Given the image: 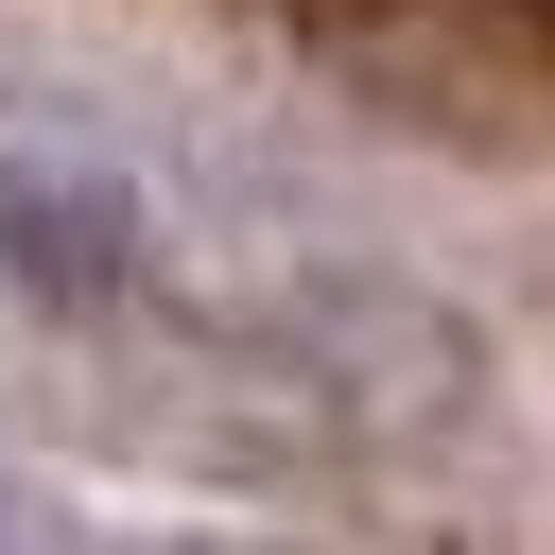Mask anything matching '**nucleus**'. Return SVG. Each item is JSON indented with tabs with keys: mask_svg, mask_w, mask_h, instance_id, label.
<instances>
[{
	"mask_svg": "<svg viewBox=\"0 0 555 555\" xmlns=\"http://www.w3.org/2000/svg\"><path fill=\"white\" fill-rule=\"evenodd\" d=\"M0 538H35V503H17V486H0Z\"/></svg>",
	"mask_w": 555,
	"mask_h": 555,
	"instance_id": "obj_2",
	"label": "nucleus"
},
{
	"mask_svg": "<svg viewBox=\"0 0 555 555\" xmlns=\"http://www.w3.org/2000/svg\"><path fill=\"white\" fill-rule=\"evenodd\" d=\"M139 278V191L87 156H17L0 173V295L17 312H104Z\"/></svg>",
	"mask_w": 555,
	"mask_h": 555,
	"instance_id": "obj_1",
	"label": "nucleus"
}]
</instances>
